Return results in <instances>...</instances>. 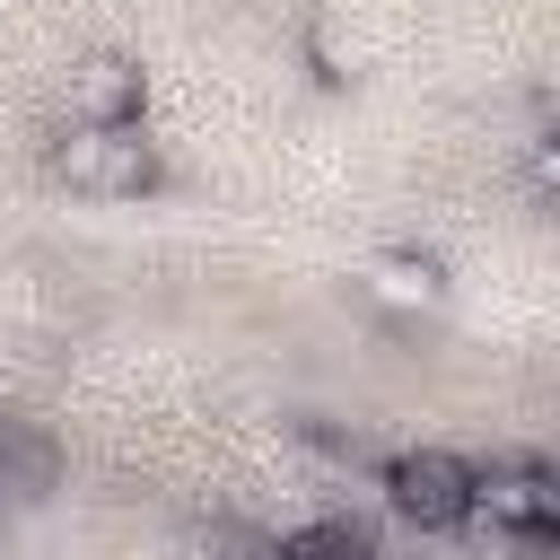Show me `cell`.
<instances>
[{
  "instance_id": "1",
  "label": "cell",
  "mask_w": 560,
  "mask_h": 560,
  "mask_svg": "<svg viewBox=\"0 0 560 560\" xmlns=\"http://www.w3.org/2000/svg\"><path fill=\"white\" fill-rule=\"evenodd\" d=\"M52 175L70 192H88V201H131V192L158 184V149L140 131V114L131 122H70L52 140Z\"/></svg>"
},
{
  "instance_id": "2",
  "label": "cell",
  "mask_w": 560,
  "mask_h": 560,
  "mask_svg": "<svg viewBox=\"0 0 560 560\" xmlns=\"http://www.w3.org/2000/svg\"><path fill=\"white\" fill-rule=\"evenodd\" d=\"M551 516H560V490H551V472L525 464V455L481 464L472 490H464V525H472V534H499V542H542Z\"/></svg>"
},
{
  "instance_id": "3",
  "label": "cell",
  "mask_w": 560,
  "mask_h": 560,
  "mask_svg": "<svg viewBox=\"0 0 560 560\" xmlns=\"http://www.w3.org/2000/svg\"><path fill=\"white\" fill-rule=\"evenodd\" d=\"M464 490H472V464H455L446 446H420V455H394L385 464V508L420 534H446L464 525Z\"/></svg>"
},
{
  "instance_id": "4",
  "label": "cell",
  "mask_w": 560,
  "mask_h": 560,
  "mask_svg": "<svg viewBox=\"0 0 560 560\" xmlns=\"http://www.w3.org/2000/svg\"><path fill=\"white\" fill-rule=\"evenodd\" d=\"M140 114V70L122 52H88L70 70V122H131Z\"/></svg>"
},
{
  "instance_id": "5",
  "label": "cell",
  "mask_w": 560,
  "mask_h": 560,
  "mask_svg": "<svg viewBox=\"0 0 560 560\" xmlns=\"http://www.w3.org/2000/svg\"><path fill=\"white\" fill-rule=\"evenodd\" d=\"M368 289H376L385 306H438L446 280H438L429 254H376V262H368Z\"/></svg>"
},
{
  "instance_id": "6",
  "label": "cell",
  "mask_w": 560,
  "mask_h": 560,
  "mask_svg": "<svg viewBox=\"0 0 560 560\" xmlns=\"http://www.w3.org/2000/svg\"><path fill=\"white\" fill-rule=\"evenodd\" d=\"M280 560H368V551L341 542V534H315V542H298V551H280Z\"/></svg>"
}]
</instances>
